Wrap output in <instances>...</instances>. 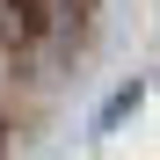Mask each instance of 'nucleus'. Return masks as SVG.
Masks as SVG:
<instances>
[]
</instances>
